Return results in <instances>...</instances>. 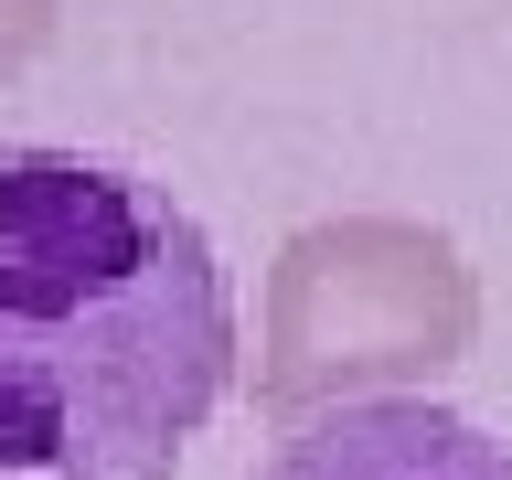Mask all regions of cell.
<instances>
[{
    "label": "cell",
    "instance_id": "cell-1",
    "mask_svg": "<svg viewBox=\"0 0 512 480\" xmlns=\"http://www.w3.org/2000/svg\"><path fill=\"white\" fill-rule=\"evenodd\" d=\"M235 384V278L160 182L0 139V480H182Z\"/></svg>",
    "mask_w": 512,
    "mask_h": 480
},
{
    "label": "cell",
    "instance_id": "cell-2",
    "mask_svg": "<svg viewBox=\"0 0 512 480\" xmlns=\"http://www.w3.org/2000/svg\"><path fill=\"white\" fill-rule=\"evenodd\" d=\"M480 342V278L438 224L416 214H320L267 267L256 320V406L267 416H331L384 406L448 374Z\"/></svg>",
    "mask_w": 512,
    "mask_h": 480
},
{
    "label": "cell",
    "instance_id": "cell-3",
    "mask_svg": "<svg viewBox=\"0 0 512 480\" xmlns=\"http://www.w3.org/2000/svg\"><path fill=\"white\" fill-rule=\"evenodd\" d=\"M246 480H512V438L427 395H384V406H331L278 427V448Z\"/></svg>",
    "mask_w": 512,
    "mask_h": 480
},
{
    "label": "cell",
    "instance_id": "cell-4",
    "mask_svg": "<svg viewBox=\"0 0 512 480\" xmlns=\"http://www.w3.org/2000/svg\"><path fill=\"white\" fill-rule=\"evenodd\" d=\"M54 11H64V0H0V86L54 43Z\"/></svg>",
    "mask_w": 512,
    "mask_h": 480
}]
</instances>
